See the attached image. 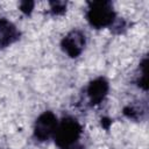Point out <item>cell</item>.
<instances>
[{
  "instance_id": "3957f363",
  "label": "cell",
  "mask_w": 149,
  "mask_h": 149,
  "mask_svg": "<svg viewBox=\"0 0 149 149\" xmlns=\"http://www.w3.org/2000/svg\"><path fill=\"white\" fill-rule=\"evenodd\" d=\"M58 125L57 116L51 111H45L37 116L34 123V136L40 142H44L54 136Z\"/></svg>"
},
{
  "instance_id": "8fae6325",
  "label": "cell",
  "mask_w": 149,
  "mask_h": 149,
  "mask_svg": "<svg viewBox=\"0 0 149 149\" xmlns=\"http://www.w3.org/2000/svg\"><path fill=\"white\" fill-rule=\"evenodd\" d=\"M111 123H112V120L111 119H108V118H102L101 119V125H102V127L105 129H108L109 126H111Z\"/></svg>"
},
{
  "instance_id": "7a4b0ae2",
  "label": "cell",
  "mask_w": 149,
  "mask_h": 149,
  "mask_svg": "<svg viewBox=\"0 0 149 149\" xmlns=\"http://www.w3.org/2000/svg\"><path fill=\"white\" fill-rule=\"evenodd\" d=\"M86 20L95 29L113 26L116 20V13L111 1L98 0L87 2Z\"/></svg>"
},
{
  "instance_id": "8992f818",
  "label": "cell",
  "mask_w": 149,
  "mask_h": 149,
  "mask_svg": "<svg viewBox=\"0 0 149 149\" xmlns=\"http://www.w3.org/2000/svg\"><path fill=\"white\" fill-rule=\"evenodd\" d=\"M20 38V31L13 22L0 17V48H6Z\"/></svg>"
},
{
  "instance_id": "52a82bcc",
  "label": "cell",
  "mask_w": 149,
  "mask_h": 149,
  "mask_svg": "<svg viewBox=\"0 0 149 149\" xmlns=\"http://www.w3.org/2000/svg\"><path fill=\"white\" fill-rule=\"evenodd\" d=\"M147 113V104H129L123 108V114L132 120H140Z\"/></svg>"
},
{
  "instance_id": "6da1fadb",
  "label": "cell",
  "mask_w": 149,
  "mask_h": 149,
  "mask_svg": "<svg viewBox=\"0 0 149 149\" xmlns=\"http://www.w3.org/2000/svg\"><path fill=\"white\" fill-rule=\"evenodd\" d=\"M83 133V127L73 116H64L58 121L54 134V140L59 149H83L78 143Z\"/></svg>"
},
{
  "instance_id": "9c48e42d",
  "label": "cell",
  "mask_w": 149,
  "mask_h": 149,
  "mask_svg": "<svg viewBox=\"0 0 149 149\" xmlns=\"http://www.w3.org/2000/svg\"><path fill=\"white\" fill-rule=\"evenodd\" d=\"M50 12L52 15H62L66 12V2L65 1H50Z\"/></svg>"
},
{
  "instance_id": "277c9868",
  "label": "cell",
  "mask_w": 149,
  "mask_h": 149,
  "mask_svg": "<svg viewBox=\"0 0 149 149\" xmlns=\"http://www.w3.org/2000/svg\"><path fill=\"white\" fill-rule=\"evenodd\" d=\"M86 45V36L79 29H73L69 31L61 41L62 50L71 58L78 57Z\"/></svg>"
},
{
  "instance_id": "ba28073f",
  "label": "cell",
  "mask_w": 149,
  "mask_h": 149,
  "mask_svg": "<svg viewBox=\"0 0 149 149\" xmlns=\"http://www.w3.org/2000/svg\"><path fill=\"white\" fill-rule=\"evenodd\" d=\"M147 62H148V58L144 57L142 59V62L140 63V74L136 78L137 86L143 88L144 91L148 90V85H147Z\"/></svg>"
},
{
  "instance_id": "30bf717a",
  "label": "cell",
  "mask_w": 149,
  "mask_h": 149,
  "mask_svg": "<svg viewBox=\"0 0 149 149\" xmlns=\"http://www.w3.org/2000/svg\"><path fill=\"white\" fill-rule=\"evenodd\" d=\"M34 6H35V2L34 1H21L19 7H20V10L24 14V15H30L33 9H34Z\"/></svg>"
},
{
  "instance_id": "5b68a950",
  "label": "cell",
  "mask_w": 149,
  "mask_h": 149,
  "mask_svg": "<svg viewBox=\"0 0 149 149\" xmlns=\"http://www.w3.org/2000/svg\"><path fill=\"white\" fill-rule=\"evenodd\" d=\"M109 91V84L106 78L98 77L93 80H91L86 87V93L90 100V104L92 106L99 105L104 101L107 93Z\"/></svg>"
}]
</instances>
